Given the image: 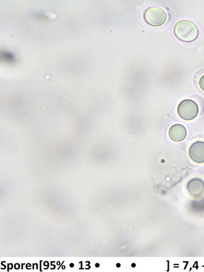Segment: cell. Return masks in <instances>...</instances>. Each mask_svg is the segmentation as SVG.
I'll use <instances>...</instances> for the list:
<instances>
[{
	"instance_id": "obj_2",
	"label": "cell",
	"mask_w": 204,
	"mask_h": 272,
	"mask_svg": "<svg viewBox=\"0 0 204 272\" xmlns=\"http://www.w3.org/2000/svg\"><path fill=\"white\" fill-rule=\"evenodd\" d=\"M179 116L185 121H191L197 115L199 111L197 103L192 100L185 99L181 101L178 107Z\"/></svg>"
},
{
	"instance_id": "obj_1",
	"label": "cell",
	"mask_w": 204,
	"mask_h": 272,
	"mask_svg": "<svg viewBox=\"0 0 204 272\" xmlns=\"http://www.w3.org/2000/svg\"><path fill=\"white\" fill-rule=\"evenodd\" d=\"M174 32L178 40L186 43L194 41L198 36L197 26L193 22L186 20L178 22L174 27Z\"/></svg>"
},
{
	"instance_id": "obj_4",
	"label": "cell",
	"mask_w": 204,
	"mask_h": 272,
	"mask_svg": "<svg viewBox=\"0 0 204 272\" xmlns=\"http://www.w3.org/2000/svg\"><path fill=\"white\" fill-rule=\"evenodd\" d=\"M189 156L194 163H204V142L197 141L192 144L189 149Z\"/></svg>"
},
{
	"instance_id": "obj_3",
	"label": "cell",
	"mask_w": 204,
	"mask_h": 272,
	"mask_svg": "<svg viewBox=\"0 0 204 272\" xmlns=\"http://www.w3.org/2000/svg\"><path fill=\"white\" fill-rule=\"evenodd\" d=\"M144 19L147 24L152 26L160 27L166 22L167 16L164 10L152 7L146 11Z\"/></svg>"
},
{
	"instance_id": "obj_10",
	"label": "cell",
	"mask_w": 204,
	"mask_h": 272,
	"mask_svg": "<svg viewBox=\"0 0 204 272\" xmlns=\"http://www.w3.org/2000/svg\"><path fill=\"white\" fill-rule=\"evenodd\" d=\"M62 267H63L62 268L64 269L65 266H63Z\"/></svg>"
},
{
	"instance_id": "obj_5",
	"label": "cell",
	"mask_w": 204,
	"mask_h": 272,
	"mask_svg": "<svg viewBox=\"0 0 204 272\" xmlns=\"http://www.w3.org/2000/svg\"><path fill=\"white\" fill-rule=\"evenodd\" d=\"M187 189L191 196L199 197L204 192V181L200 178H193L188 182Z\"/></svg>"
},
{
	"instance_id": "obj_9",
	"label": "cell",
	"mask_w": 204,
	"mask_h": 272,
	"mask_svg": "<svg viewBox=\"0 0 204 272\" xmlns=\"http://www.w3.org/2000/svg\"><path fill=\"white\" fill-rule=\"evenodd\" d=\"M96 267H98L100 266V264L99 263H96L95 265Z\"/></svg>"
},
{
	"instance_id": "obj_7",
	"label": "cell",
	"mask_w": 204,
	"mask_h": 272,
	"mask_svg": "<svg viewBox=\"0 0 204 272\" xmlns=\"http://www.w3.org/2000/svg\"><path fill=\"white\" fill-rule=\"evenodd\" d=\"M199 85L200 89L204 91V75H202L199 80Z\"/></svg>"
},
{
	"instance_id": "obj_6",
	"label": "cell",
	"mask_w": 204,
	"mask_h": 272,
	"mask_svg": "<svg viewBox=\"0 0 204 272\" xmlns=\"http://www.w3.org/2000/svg\"><path fill=\"white\" fill-rule=\"evenodd\" d=\"M169 134L172 140L179 142L186 138L187 130L183 125L176 124L171 126L169 130Z\"/></svg>"
},
{
	"instance_id": "obj_8",
	"label": "cell",
	"mask_w": 204,
	"mask_h": 272,
	"mask_svg": "<svg viewBox=\"0 0 204 272\" xmlns=\"http://www.w3.org/2000/svg\"><path fill=\"white\" fill-rule=\"evenodd\" d=\"M70 266L71 267H73L74 266V264L73 263H71L70 264Z\"/></svg>"
}]
</instances>
